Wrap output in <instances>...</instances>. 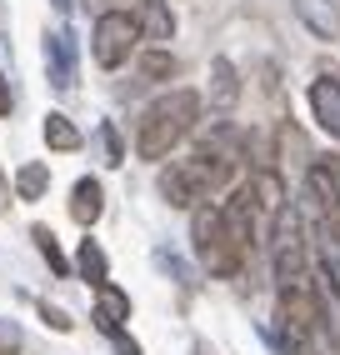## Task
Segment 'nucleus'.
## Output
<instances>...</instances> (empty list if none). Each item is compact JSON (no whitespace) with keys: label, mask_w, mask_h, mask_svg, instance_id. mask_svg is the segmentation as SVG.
I'll return each instance as SVG.
<instances>
[{"label":"nucleus","mask_w":340,"mask_h":355,"mask_svg":"<svg viewBox=\"0 0 340 355\" xmlns=\"http://www.w3.org/2000/svg\"><path fill=\"white\" fill-rule=\"evenodd\" d=\"M0 205H6V175H0Z\"/></svg>","instance_id":"obj_23"},{"label":"nucleus","mask_w":340,"mask_h":355,"mask_svg":"<svg viewBox=\"0 0 340 355\" xmlns=\"http://www.w3.org/2000/svg\"><path fill=\"white\" fill-rule=\"evenodd\" d=\"M101 210H105V191H101V180H95V175L76 180V191H70V216H76L80 225H95V220H101Z\"/></svg>","instance_id":"obj_10"},{"label":"nucleus","mask_w":340,"mask_h":355,"mask_svg":"<svg viewBox=\"0 0 340 355\" xmlns=\"http://www.w3.org/2000/svg\"><path fill=\"white\" fill-rule=\"evenodd\" d=\"M35 311H40V320L51 325V330H70V315L60 311V305H51V300H35Z\"/></svg>","instance_id":"obj_20"},{"label":"nucleus","mask_w":340,"mask_h":355,"mask_svg":"<svg viewBox=\"0 0 340 355\" xmlns=\"http://www.w3.org/2000/svg\"><path fill=\"white\" fill-rule=\"evenodd\" d=\"M196 121H201V96L196 90H165L160 101L145 105L140 125H135L140 160H165L190 130H196Z\"/></svg>","instance_id":"obj_1"},{"label":"nucleus","mask_w":340,"mask_h":355,"mask_svg":"<svg viewBox=\"0 0 340 355\" xmlns=\"http://www.w3.org/2000/svg\"><path fill=\"white\" fill-rule=\"evenodd\" d=\"M31 241H35V250L45 255V266H51L56 275H70V260L60 255V245H56V235H51V225H35V230H31Z\"/></svg>","instance_id":"obj_16"},{"label":"nucleus","mask_w":340,"mask_h":355,"mask_svg":"<svg viewBox=\"0 0 340 355\" xmlns=\"http://www.w3.org/2000/svg\"><path fill=\"white\" fill-rule=\"evenodd\" d=\"M56 10H70V0H56Z\"/></svg>","instance_id":"obj_24"},{"label":"nucleus","mask_w":340,"mask_h":355,"mask_svg":"<svg viewBox=\"0 0 340 355\" xmlns=\"http://www.w3.org/2000/svg\"><path fill=\"white\" fill-rule=\"evenodd\" d=\"M250 196H255V205H260V216H275V210L285 205V180L265 165V171L250 175Z\"/></svg>","instance_id":"obj_12"},{"label":"nucleus","mask_w":340,"mask_h":355,"mask_svg":"<svg viewBox=\"0 0 340 355\" xmlns=\"http://www.w3.org/2000/svg\"><path fill=\"white\" fill-rule=\"evenodd\" d=\"M310 115H315V125H321L325 135L340 140V80L335 76H321V80H310Z\"/></svg>","instance_id":"obj_6"},{"label":"nucleus","mask_w":340,"mask_h":355,"mask_svg":"<svg viewBox=\"0 0 340 355\" xmlns=\"http://www.w3.org/2000/svg\"><path fill=\"white\" fill-rule=\"evenodd\" d=\"M45 146H51V150H80L76 121H70V115H60V110H51V115H45Z\"/></svg>","instance_id":"obj_14"},{"label":"nucleus","mask_w":340,"mask_h":355,"mask_svg":"<svg viewBox=\"0 0 340 355\" xmlns=\"http://www.w3.org/2000/svg\"><path fill=\"white\" fill-rule=\"evenodd\" d=\"M126 320H130V295L120 291V286H95V325L105 330V336H115V330H126Z\"/></svg>","instance_id":"obj_7"},{"label":"nucleus","mask_w":340,"mask_h":355,"mask_svg":"<svg viewBox=\"0 0 340 355\" xmlns=\"http://www.w3.org/2000/svg\"><path fill=\"white\" fill-rule=\"evenodd\" d=\"M140 45V20L130 10H110L95 20V35H90V51H95V65L101 70H120Z\"/></svg>","instance_id":"obj_4"},{"label":"nucleus","mask_w":340,"mask_h":355,"mask_svg":"<svg viewBox=\"0 0 340 355\" xmlns=\"http://www.w3.org/2000/svg\"><path fill=\"white\" fill-rule=\"evenodd\" d=\"M215 105H230L235 96H240V80H235V65L230 60H215Z\"/></svg>","instance_id":"obj_18"},{"label":"nucleus","mask_w":340,"mask_h":355,"mask_svg":"<svg viewBox=\"0 0 340 355\" xmlns=\"http://www.w3.org/2000/svg\"><path fill=\"white\" fill-rule=\"evenodd\" d=\"M101 150H105V165H120V160H126V140H120L115 121H101Z\"/></svg>","instance_id":"obj_19"},{"label":"nucleus","mask_w":340,"mask_h":355,"mask_svg":"<svg viewBox=\"0 0 340 355\" xmlns=\"http://www.w3.org/2000/svg\"><path fill=\"white\" fill-rule=\"evenodd\" d=\"M296 15L305 20V31L315 40H340V10H335V0H296Z\"/></svg>","instance_id":"obj_8"},{"label":"nucleus","mask_w":340,"mask_h":355,"mask_svg":"<svg viewBox=\"0 0 340 355\" xmlns=\"http://www.w3.org/2000/svg\"><path fill=\"white\" fill-rule=\"evenodd\" d=\"M140 35L151 40H170L176 35V15H170V0H140Z\"/></svg>","instance_id":"obj_11"},{"label":"nucleus","mask_w":340,"mask_h":355,"mask_svg":"<svg viewBox=\"0 0 340 355\" xmlns=\"http://www.w3.org/2000/svg\"><path fill=\"white\" fill-rule=\"evenodd\" d=\"M85 6H90L95 15H110V10H126L130 0H85Z\"/></svg>","instance_id":"obj_21"},{"label":"nucleus","mask_w":340,"mask_h":355,"mask_svg":"<svg viewBox=\"0 0 340 355\" xmlns=\"http://www.w3.org/2000/svg\"><path fill=\"white\" fill-rule=\"evenodd\" d=\"M15 110V96H10V85H6V76H0V115H10Z\"/></svg>","instance_id":"obj_22"},{"label":"nucleus","mask_w":340,"mask_h":355,"mask_svg":"<svg viewBox=\"0 0 340 355\" xmlns=\"http://www.w3.org/2000/svg\"><path fill=\"white\" fill-rule=\"evenodd\" d=\"M235 175V155H221V150H196L185 160H170L160 171V196L176 205V210H196L205 205L210 196H221Z\"/></svg>","instance_id":"obj_2"},{"label":"nucleus","mask_w":340,"mask_h":355,"mask_svg":"<svg viewBox=\"0 0 340 355\" xmlns=\"http://www.w3.org/2000/svg\"><path fill=\"white\" fill-rule=\"evenodd\" d=\"M305 185H310V196L321 200L325 210H335L340 205V155H321V160L310 165Z\"/></svg>","instance_id":"obj_9"},{"label":"nucleus","mask_w":340,"mask_h":355,"mask_svg":"<svg viewBox=\"0 0 340 355\" xmlns=\"http://www.w3.org/2000/svg\"><path fill=\"white\" fill-rule=\"evenodd\" d=\"M76 270H80L85 286H105V280H110V270H105V250L95 245V241H80V250H76Z\"/></svg>","instance_id":"obj_13"},{"label":"nucleus","mask_w":340,"mask_h":355,"mask_svg":"<svg viewBox=\"0 0 340 355\" xmlns=\"http://www.w3.org/2000/svg\"><path fill=\"white\" fill-rule=\"evenodd\" d=\"M176 70H180V60L170 51H145L140 55V80H170Z\"/></svg>","instance_id":"obj_17"},{"label":"nucleus","mask_w":340,"mask_h":355,"mask_svg":"<svg viewBox=\"0 0 340 355\" xmlns=\"http://www.w3.org/2000/svg\"><path fill=\"white\" fill-rule=\"evenodd\" d=\"M190 241H196L201 266H205L215 280H230V275H240V266H246V255H240V250L230 245V235H226L221 205H196V220H190Z\"/></svg>","instance_id":"obj_3"},{"label":"nucleus","mask_w":340,"mask_h":355,"mask_svg":"<svg viewBox=\"0 0 340 355\" xmlns=\"http://www.w3.org/2000/svg\"><path fill=\"white\" fill-rule=\"evenodd\" d=\"M45 185H51V171H45L40 160H31V165H20V171H15V196L20 200H40Z\"/></svg>","instance_id":"obj_15"},{"label":"nucleus","mask_w":340,"mask_h":355,"mask_svg":"<svg viewBox=\"0 0 340 355\" xmlns=\"http://www.w3.org/2000/svg\"><path fill=\"white\" fill-rule=\"evenodd\" d=\"M45 70H51V85L56 90L76 85V35H65V31L45 35Z\"/></svg>","instance_id":"obj_5"}]
</instances>
